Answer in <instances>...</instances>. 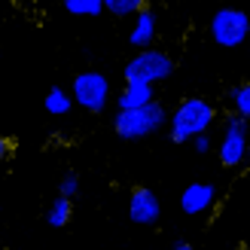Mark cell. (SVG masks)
Segmentation results:
<instances>
[{"label":"cell","instance_id":"18","mask_svg":"<svg viewBox=\"0 0 250 250\" xmlns=\"http://www.w3.org/2000/svg\"><path fill=\"white\" fill-rule=\"evenodd\" d=\"M192 146H195V153H210V149H214V141H210V134L205 131V134H198V137H192Z\"/></svg>","mask_w":250,"mask_h":250},{"label":"cell","instance_id":"10","mask_svg":"<svg viewBox=\"0 0 250 250\" xmlns=\"http://www.w3.org/2000/svg\"><path fill=\"white\" fill-rule=\"evenodd\" d=\"M149 101H153V85H146V83H125V89L116 95V107L119 110L144 107Z\"/></svg>","mask_w":250,"mask_h":250},{"label":"cell","instance_id":"16","mask_svg":"<svg viewBox=\"0 0 250 250\" xmlns=\"http://www.w3.org/2000/svg\"><path fill=\"white\" fill-rule=\"evenodd\" d=\"M58 195H61V198H70V202L80 195V177H77L73 171H67L64 177L58 180Z\"/></svg>","mask_w":250,"mask_h":250},{"label":"cell","instance_id":"13","mask_svg":"<svg viewBox=\"0 0 250 250\" xmlns=\"http://www.w3.org/2000/svg\"><path fill=\"white\" fill-rule=\"evenodd\" d=\"M104 9L110 12V16H116V19H128L134 16V12H141L146 6V0H101Z\"/></svg>","mask_w":250,"mask_h":250},{"label":"cell","instance_id":"1","mask_svg":"<svg viewBox=\"0 0 250 250\" xmlns=\"http://www.w3.org/2000/svg\"><path fill=\"white\" fill-rule=\"evenodd\" d=\"M217 122V107L208 101V98H183V101L174 107V113L168 116V125H171V141L174 144H186L192 137L205 134L210 125Z\"/></svg>","mask_w":250,"mask_h":250},{"label":"cell","instance_id":"6","mask_svg":"<svg viewBox=\"0 0 250 250\" xmlns=\"http://www.w3.org/2000/svg\"><path fill=\"white\" fill-rule=\"evenodd\" d=\"M220 153V165L223 168H238L244 156H247V119L241 116H229L226 125H223V141L217 146Z\"/></svg>","mask_w":250,"mask_h":250},{"label":"cell","instance_id":"7","mask_svg":"<svg viewBox=\"0 0 250 250\" xmlns=\"http://www.w3.org/2000/svg\"><path fill=\"white\" fill-rule=\"evenodd\" d=\"M162 217V202L153 189L146 186H134L128 192V220L137 223V226H153Z\"/></svg>","mask_w":250,"mask_h":250},{"label":"cell","instance_id":"14","mask_svg":"<svg viewBox=\"0 0 250 250\" xmlns=\"http://www.w3.org/2000/svg\"><path fill=\"white\" fill-rule=\"evenodd\" d=\"M70 16H101L104 12V3L101 0H61Z\"/></svg>","mask_w":250,"mask_h":250},{"label":"cell","instance_id":"19","mask_svg":"<svg viewBox=\"0 0 250 250\" xmlns=\"http://www.w3.org/2000/svg\"><path fill=\"white\" fill-rule=\"evenodd\" d=\"M171 250H195L192 244H177V247H171Z\"/></svg>","mask_w":250,"mask_h":250},{"label":"cell","instance_id":"8","mask_svg":"<svg viewBox=\"0 0 250 250\" xmlns=\"http://www.w3.org/2000/svg\"><path fill=\"white\" fill-rule=\"evenodd\" d=\"M214 205H217V189L210 183H189L180 192V208H183V214H189V217L208 214Z\"/></svg>","mask_w":250,"mask_h":250},{"label":"cell","instance_id":"5","mask_svg":"<svg viewBox=\"0 0 250 250\" xmlns=\"http://www.w3.org/2000/svg\"><path fill=\"white\" fill-rule=\"evenodd\" d=\"M247 34H250V19L238 6H223V9L214 12V19H210V37H214V43L223 46V49L241 46L247 40Z\"/></svg>","mask_w":250,"mask_h":250},{"label":"cell","instance_id":"15","mask_svg":"<svg viewBox=\"0 0 250 250\" xmlns=\"http://www.w3.org/2000/svg\"><path fill=\"white\" fill-rule=\"evenodd\" d=\"M232 107H235V116H241V119H247L250 116V83H238L232 89Z\"/></svg>","mask_w":250,"mask_h":250},{"label":"cell","instance_id":"9","mask_svg":"<svg viewBox=\"0 0 250 250\" xmlns=\"http://www.w3.org/2000/svg\"><path fill=\"white\" fill-rule=\"evenodd\" d=\"M156 31H159V16H156V9L144 6L141 12H134V24H131L128 43H131L134 49H146V46H153Z\"/></svg>","mask_w":250,"mask_h":250},{"label":"cell","instance_id":"2","mask_svg":"<svg viewBox=\"0 0 250 250\" xmlns=\"http://www.w3.org/2000/svg\"><path fill=\"white\" fill-rule=\"evenodd\" d=\"M168 122V113L156 98L144 107H131V110H116L113 116V131L122 141H144L153 131H159Z\"/></svg>","mask_w":250,"mask_h":250},{"label":"cell","instance_id":"3","mask_svg":"<svg viewBox=\"0 0 250 250\" xmlns=\"http://www.w3.org/2000/svg\"><path fill=\"white\" fill-rule=\"evenodd\" d=\"M125 83H146V85H156L162 80H168L174 73V58L168 52H162V49H137V52L128 58V64H125Z\"/></svg>","mask_w":250,"mask_h":250},{"label":"cell","instance_id":"4","mask_svg":"<svg viewBox=\"0 0 250 250\" xmlns=\"http://www.w3.org/2000/svg\"><path fill=\"white\" fill-rule=\"evenodd\" d=\"M70 101L80 104L83 110H89V113H101L110 101V80L98 70L77 73L73 85H70Z\"/></svg>","mask_w":250,"mask_h":250},{"label":"cell","instance_id":"11","mask_svg":"<svg viewBox=\"0 0 250 250\" xmlns=\"http://www.w3.org/2000/svg\"><path fill=\"white\" fill-rule=\"evenodd\" d=\"M43 107H46V113H49V116H67V113H70V107H73L70 92H67V89H61V85H52V89L46 92V98H43Z\"/></svg>","mask_w":250,"mask_h":250},{"label":"cell","instance_id":"12","mask_svg":"<svg viewBox=\"0 0 250 250\" xmlns=\"http://www.w3.org/2000/svg\"><path fill=\"white\" fill-rule=\"evenodd\" d=\"M70 217H73V202L70 198H55L52 205H49V210H46V223L52 229H61V226H67L70 223Z\"/></svg>","mask_w":250,"mask_h":250},{"label":"cell","instance_id":"17","mask_svg":"<svg viewBox=\"0 0 250 250\" xmlns=\"http://www.w3.org/2000/svg\"><path fill=\"white\" fill-rule=\"evenodd\" d=\"M12 153H16V144H12V137L0 134V165H3V162H9Z\"/></svg>","mask_w":250,"mask_h":250}]
</instances>
